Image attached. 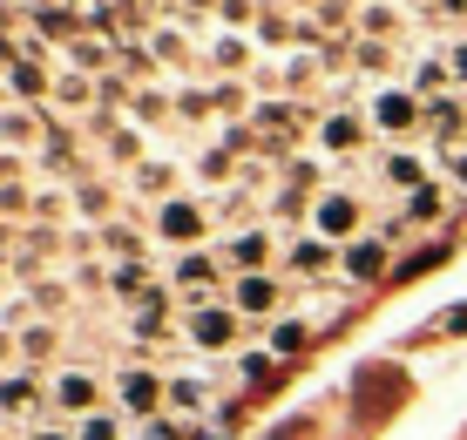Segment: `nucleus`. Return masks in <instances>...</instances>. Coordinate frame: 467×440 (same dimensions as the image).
I'll list each match as a JSON object with an SVG mask.
<instances>
[{"label":"nucleus","instance_id":"nucleus-24","mask_svg":"<svg viewBox=\"0 0 467 440\" xmlns=\"http://www.w3.org/2000/svg\"><path fill=\"white\" fill-rule=\"evenodd\" d=\"M136 190H156V197H163V190H170V170H163V162H150V170L136 176ZM163 204H170V197H163Z\"/></svg>","mask_w":467,"mask_h":440},{"label":"nucleus","instance_id":"nucleus-29","mask_svg":"<svg viewBox=\"0 0 467 440\" xmlns=\"http://www.w3.org/2000/svg\"><path fill=\"white\" fill-rule=\"evenodd\" d=\"M0 440H7V427H0Z\"/></svg>","mask_w":467,"mask_h":440},{"label":"nucleus","instance_id":"nucleus-2","mask_svg":"<svg viewBox=\"0 0 467 440\" xmlns=\"http://www.w3.org/2000/svg\"><path fill=\"white\" fill-rule=\"evenodd\" d=\"M47 400H55V420L82 427L88 414H109V372L102 366H61L47 380Z\"/></svg>","mask_w":467,"mask_h":440},{"label":"nucleus","instance_id":"nucleus-12","mask_svg":"<svg viewBox=\"0 0 467 440\" xmlns=\"http://www.w3.org/2000/svg\"><path fill=\"white\" fill-rule=\"evenodd\" d=\"M223 265L237 271V278H251V271H271V231H237L223 244Z\"/></svg>","mask_w":467,"mask_h":440},{"label":"nucleus","instance_id":"nucleus-19","mask_svg":"<svg viewBox=\"0 0 467 440\" xmlns=\"http://www.w3.org/2000/svg\"><path fill=\"white\" fill-rule=\"evenodd\" d=\"M379 129H413V95H379Z\"/></svg>","mask_w":467,"mask_h":440},{"label":"nucleus","instance_id":"nucleus-10","mask_svg":"<svg viewBox=\"0 0 467 440\" xmlns=\"http://www.w3.org/2000/svg\"><path fill=\"white\" fill-rule=\"evenodd\" d=\"M203 231H211V224H203V204H190V197H170L163 210H156V237H163V244H183V251H190Z\"/></svg>","mask_w":467,"mask_h":440},{"label":"nucleus","instance_id":"nucleus-11","mask_svg":"<svg viewBox=\"0 0 467 440\" xmlns=\"http://www.w3.org/2000/svg\"><path fill=\"white\" fill-rule=\"evenodd\" d=\"M21 299H27V312H35V319L61 325V319H68V305L82 299V291H75V278H35V285H21Z\"/></svg>","mask_w":467,"mask_h":440},{"label":"nucleus","instance_id":"nucleus-7","mask_svg":"<svg viewBox=\"0 0 467 440\" xmlns=\"http://www.w3.org/2000/svg\"><path fill=\"white\" fill-rule=\"evenodd\" d=\"M312 231H318V237H332V244L346 251V244L359 237V197H346V190L318 197V204H312Z\"/></svg>","mask_w":467,"mask_h":440},{"label":"nucleus","instance_id":"nucleus-18","mask_svg":"<svg viewBox=\"0 0 467 440\" xmlns=\"http://www.w3.org/2000/svg\"><path fill=\"white\" fill-rule=\"evenodd\" d=\"M75 440H129V427H122V414H88L75 427Z\"/></svg>","mask_w":467,"mask_h":440},{"label":"nucleus","instance_id":"nucleus-4","mask_svg":"<svg viewBox=\"0 0 467 440\" xmlns=\"http://www.w3.org/2000/svg\"><path fill=\"white\" fill-rule=\"evenodd\" d=\"M41 414H55L41 366H14V372H0V420H27V427H35Z\"/></svg>","mask_w":467,"mask_h":440},{"label":"nucleus","instance_id":"nucleus-16","mask_svg":"<svg viewBox=\"0 0 467 440\" xmlns=\"http://www.w3.org/2000/svg\"><path fill=\"white\" fill-rule=\"evenodd\" d=\"M312 332L318 325L312 319H298V312H285V319H271V332H265V346H271V360H298L305 346H312Z\"/></svg>","mask_w":467,"mask_h":440},{"label":"nucleus","instance_id":"nucleus-21","mask_svg":"<svg viewBox=\"0 0 467 440\" xmlns=\"http://www.w3.org/2000/svg\"><path fill=\"white\" fill-rule=\"evenodd\" d=\"M359 122H326V150H359Z\"/></svg>","mask_w":467,"mask_h":440},{"label":"nucleus","instance_id":"nucleus-15","mask_svg":"<svg viewBox=\"0 0 467 440\" xmlns=\"http://www.w3.org/2000/svg\"><path fill=\"white\" fill-rule=\"evenodd\" d=\"M156 291H163V285H156L150 271H142V257H129V265H116V271H109V299H116V305H129V312H136L142 299H156Z\"/></svg>","mask_w":467,"mask_h":440},{"label":"nucleus","instance_id":"nucleus-1","mask_svg":"<svg viewBox=\"0 0 467 440\" xmlns=\"http://www.w3.org/2000/svg\"><path fill=\"white\" fill-rule=\"evenodd\" d=\"M109 406H116L122 420H163L170 414V372L142 366V360H122L116 372H109Z\"/></svg>","mask_w":467,"mask_h":440},{"label":"nucleus","instance_id":"nucleus-9","mask_svg":"<svg viewBox=\"0 0 467 440\" xmlns=\"http://www.w3.org/2000/svg\"><path fill=\"white\" fill-rule=\"evenodd\" d=\"M332 265H339V244L318 237V231H312V237H292V251H285V271H292V278H305V285H318Z\"/></svg>","mask_w":467,"mask_h":440},{"label":"nucleus","instance_id":"nucleus-8","mask_svg":"<svg viewBox=\"0 0 467 440\" xmlns=\"http://www.w3.org/2000/svg\"><path fill=\"white\" fill-rule=\"evenodd\" d=\"M47 360H61V366L75 360V339H68V325H47V319L21 325V366H47Z\"/></svg>","mask_w":467,"mask_h":440},{"label":"nucleus","instance_id":"nucleus-23","mask_svg":"<svg viewBox=\"0 0 467 440\" xmlns=\"http://www.w3.org/2000/svg\"><path fill=\"white\" fill-rule=\"evenodd\" d=\"M14 366H21V332L0 325V372H14Z\"/></svg>","mask_w":467,"mask_h":440},{"label":"nucleus","instance_id":"nucleus-27","mask_svg":"<svg viewBox=\"0 0 467 440\" xmlns=\"http://www.w3.org/2000/svg\"><path fill=\"white\" fill-rule=\"evenodd\" d=\"M7 142H35V122H27V116H7Z\"/></svg>","mask_w":467,"mask_h":440},{"label":"nucleus","instance_id":"nucleus-22","mask_svg":"<svg viewBox=\"0 0 467 440\" xmlns=\"http://www.w3.org/2000/svg\"><path fill=\"white\" fill-rule=\"evenodd\" d=\"M75 291H88V299H102V291H109V271H102V265H75Z\"/></svg>","mask_w":467,"mask_h":440},{"label":"nucleus","instance_id":"nucleus-25","mask_svg":"<svg viewBox=\"0 0 467 440\" xmlns=\"http://www.w3.org/2000/svg\"><path fill=\"white\" fill-rule=\"evenodd\" d=\"M386 176H393V183H420V162H413V156H393V162H386Z\"/></svg>","mask_w":467,"mask_h":440},{"label":"nucleus","instance_id":"nucleus-14","mask_svg":"<svg viewBox=\"0 0 467 440\" xmlns=\"http://www.w3.org/2000/svg\"><path fill=\"white\" fill-rule=\"evenodd\" d=\"M203 406H211V380H203L197 366H176V372H170V414L197 420Z\"/></svg>","mask_w":467,"mask_h":440},{"label":"nucleus","instance_id":"nucleus-20","mask_svg":"<svg viewBox=\"0 0 467 440\" xmlns=\"http://www.w3.org/2000/svg\"><path fill=\"white\" fill-rule=\"evenodd\" d=\"M142 440H203L197 420H142Z\"/></svg>","mask_w":467,"mask_h":440},{"label":"nucleus","instance_id":"nucleus-28","mask_svg":"<svg viewBox=\"0 0 467 440\" xmlns=\"http://www.w3.org/2000/svg\"><path fill=\"white\" fill-rule=\"evenodd\" d=\"M7 278H14V271H7V265H0V291H7Z\"/></svg>","mask_w":467,"mask_h":440},{"label":"nucleus","instance_id":"nucleus-26","mask_svg":"<svg viewBox=\"0 0 467 440\" xmlns=\"http://www.w3.org/2000/svg\"><path fill=\"white\" fill-rule=\"evenodd\" d=\"M27 440H75L68 420H47V427H27Z\"/></svg>","mask_w":467,"mask_h":440},{"label":"nucleus","instance_id":"nucleus-17","mask_svg":"<svg viewBox=\"0 0 467 440\" xmlns=\"http://www.w3.org/2000/svg\"><path fill=\"white\" fill-rule=\"evenodd\" d=\"M102 251H116V265H129V257L150 251V237H142L136 224H109V231H102Z\"/></svg>","mask_w":467,"mask_h":440},{"label":"nucleus","instance_id":"nucleus-5","mask_svg":"<svg viewBox=\"0 0 467 440\" xmlns=\"http://www.w3.org/2000/svg\"><path fill=\"white\" fill-rule=\"evenodd\" d=\"M217 278H223V257H211V251H183V257L170 265V291H176V305H183V312L211 305L203 291H211ZM183 312H176V319H183Z\"/></svg>","mask_w":467,"mask_h":440},{"label":"nucleus","instance_id":"nucleus-13","mask_svg":"<svg viewBox=\"0 0 467 440\" xmlns=\"http://www.w3.org/2000/svg\"><path fill=\"white\" fill-rule=\"evenodd\" d=\"M339 271H346V285H373L379 271H386V244L379 237H352L346 251H339Z\"/></svg>","mask_w":467,"mask_h":440},{"label":"nucleus","instance_id":"nucleus-3","mask_svg":"<svg viewBox=\"0 0 467 440\" xmlns=\"http://www.w3.org/2000/svg\"><path fill=\"white\" fill-rule=\"evenodd\" d=\"M176 332H183L190 352H237V339L251 332V319L237 312V305H197V312L176 319Z\"/></svg>","mask_w":467,"mask_h":440},{"label":"nucleus","instance_id":"nucleus-6","mask_svg":"<svg viewBox=\"0 0 467 440\" xmlns=\"http://www.w3.org/2000/svg\"><path fill=\"white\" fill-rule=\"evenodd\" d=\"M231 305L244 319H278V305H285V278L278 271H251V278H237L231 285Z\"/></svg>","mask_w":467,"mask_h":440}]
</instances>
